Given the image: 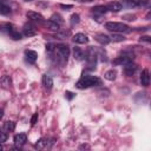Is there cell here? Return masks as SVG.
I'll return each mask as SVG.
<instances>
[{
    "label": "cell",
    "mask_w": 151,
    "mask_h": 151,
    "mask_svg": "<svg viewBox=\"0 0 151 151\" xmlns=\"http://www.w3.org/2000/svg\"><path fill=\"white\" fill-rule=\"evenodd\" d=\"M100 84V79L96 76H83L76 84V86L78 88H88V87H92V86H96V85H99Z\"/></svg>",
    "instance_id": "obj_1"
},
{
    "label": "cell",
    "mask_w": 151,
    "mask_h": 151,
    "mask_svg": "<svg viewBox=\"0 0 151 151\" xmlns=\"http://www.w3.org/2000/svg\"><path fill=\"white\" fill-rule=\"evenodd\" d=\"M105 28L113 33H129L131 31L127 25H125L123 22H116V21L105 22Z\"/></svg>",
    "instance_id": "obj_2"
},
{
    "label": "cell",
    "mask_w": 151,
    "mask_h": 151,
    "mask_svg": "<svg viewBox=\"0 0 151 151\" xmlns=\"http://www.w3.org/2000/svg\"><path fill=\"white\" fill-rule=\"evenodd\" d=\"M53 53H55V57L58 60H60L61 63H65V61H67V58L70 55V48L67 45H63V44L57 45Z\"/></svg>",
    "instance_id": "obj_3"
},
{
    "label": "cell",
    "mask_w": 151,
    "mask_h": 151,
    "mask_svg": "<svg viewBox=\"0 0 151 151\" xmlns=\"http://www.w3.org/2000/svg\"><path fill=\"white\" fill-rule=\"evenodd\" d=\"M26 17H27V19H28L29 21H32V22H38V24H42V22H44V17H42L40 13H38V12L28 11V12L26 13Z\"/></svg>",
    "instance_id": "obj_4"
},
{
    "label": "cell",
    "mask_w": 151,
    "mask_h": 151,
    "mask_svg": "<svg viewBox=\"0 0 151 151\" xmlns=\"http://www.w3.org/2000/svg\"><path fill=\"white\" fill-rule=\"evenodd\" d=\"M133 59V57L131 54H123V55H119L117 57L116 59H113V64L114 65H125L127 63H131Z\"/></svg>",
    "instance_id": "obj_5"
},
{
    "label": "cell",
    "mask_w": 151,
    "mask_h": 151,
    "mask_svg": "<svg viewBox=\"0 0 151 151\" xmlns=\"http://www.w3.org/2000/svg\"><path fill=\"white\" fill-rule=\"evenodd\" d=\"M85 55H86V60L88 61V64H90L91 66L96 65V60H97V53H96V50H94L93 47H90V48L87 50V52L85 53Z\"/></svg>",
    "instance_id": "obj_6"
},
{
    "label": "cell",
    "mask_w": 151,
    "mask_h": 151,
    "mask_svg": "<svg viewBox=\"0 0 151 151\" xmlns=\"http://www.w3.org/2000/svg\"><path fill=\"white\" fill-rule=\"evenodd\" d=\"M22 33H24V35H26V37H32V35H34V34L37 33V29H35V27H34L33 24L28 22V24H25V25H24V27H22Z\"/></svg>",
    "instance_id": "obj_7"
},
{
    "label": "cell",
    "mask_w": 151,
    "mask_h": 151,
    "mask_svg": "<svg viewBox=\"0 0 151 151\" xmlns=\"http://www.w3.org/2000/svg\"><path fill=\"white\" fill-rule=\"evenodd\" d=\"M27 140V137L25 133H18L14 136V144L17 147H21Z\"/></svg>",
    "instance_id": "obj_8"
},
{
    "label": "cell",
    "mask_w": 151,
    "mask_h": 151,
    "mask_svg": "<svg viewBox=\"0 0 151 151\" xmlns=\"http://www.w3.org/2000/svg\"><path fill=\"white\" fill-rule=\"evenodd\" d=\"M136 70H137V65L134 63H132V61L124 65V72H125L126 76H132L136 72Z\"/></svg>",
    "instance_id": "obj_9"
},
{
    "label": "cell",
    "mask_w": 151,
    "mask_h": 151,
    "mask_svg": "<svg viewBox=\"0 0 151 151\" xmlns=\"http://www.w3.org/2000/svg\"><path fill=\"white\" fill-rule=\"evenodd\" d=\"M73 41L76 44H86V42H88V37L84 33H77L73 37Z\"/></svg>",
    "instance_id": "obj_10"
},
{
    "label": "cell",
    "mask_w": 151,
    "mask_h": 151,
    "mask_svg": "<svg viewBox=\"0 0 151 151\" xmlns=\"http://www.w3.org/2000/svg\"><path fill=\"white\" fill-rule=\"evenodd\" d=\"M140 84L143 85V86H149V84H150V74H149V70H143V72H142V74H140Z\"/></svg>",
    "instance_id": "obj_11"
},
{
    "label": "cell",
    "mask_w": 151,
    "mask_h": 151,
    "mask_svg": "<svg viewBox=\"0 0 151 151\" xmlns=\"http://www.w3.org/2000/svg\"><path fill=\"white\" fill-rule=\"evenodd\" d=\"M122 7H123V5H122L120 2H118V1L109 2L107 6H106L107 11H111V12H119V11L122 9Z\"/></svg>",
    "instance_id": "obj_12"
},
{
    "label": "cell",
    "mask_w": 151,
    "mask_h": 151,
    "mask_svg": "<svg viewBox=\"0 0 151 151\" xmlns=\"http://www.w3.org/2000/svg\"><path fill=\"white\" fill-rule=\"evenodd\" d=\"M96 40H97L100 45H107V44L111 41L110 37H107V35L104 34V33H99V34H97V35H96Z\"/></svg>",
    "instance_id": "obj_13"
},
{
    "label": "cell",
    "mask_w": 151,
    "mask_h": 151,
    "mask_svg": "<svg viewBox=\"0 0 151 151\" xmlns=\"http://www.w3.org/2000/svg\"><path fill=\"white\" fill-rule=\"evenodd\" d=\"M25 55H26V60L28 63H34L38 58V54L35 51H32V50H26L25 51Z\"/></svg>",
    "instance_id": "obj_14"
},
{
    "label": "cell",
    "mask_w": 151,
    "mask_h": 151,
    "mask_svg": "<svg viewBox=\"0 0 151 151\" xmlns=\"http://www.w3.org/2000/svg\"><path fill=\"white\" fill-rule=\"evenodd\" d=\"M45 26H46L47 29L53 31V32H58V31H59V27H60L59 24H57L55 21H53V20H51V19L45 22Z\"/></svg>",
    "instance_id": "obj_15"
},
{
    "label": "cell",
    "mask_w": 151,
    "mask_h": 151,
    "mask_svg": "<svg viewBox=\"0 0 151 151\" xmlns=\"http://www.w3.org/2000/svg\"><path fill=\"white\" fill-rule=\"evenodd\" d=\"M42 84H44V86L47 90H51L53 87V79H52V77L50 74H45L42 77Z\"/></svg>",
    "instance_id": "obj_16"
},
{
    "label": "cell",
    "mask_w": 151,
    "mask_h": 151,
    "mask_svg": "<svg viewBox=\"0 0 151 151\" xmlns=\"http://www.w3.org/2000/svg\"><path fill=\"white\" fill-rule=\"evenodd\" d=\"M35 149L38 150H44L46 147H48V139L47 138H40L37 143H35Z\"/></svg>",
    "instance_id": "obj_17"
},
{
    "label": "cell",
    "mask_w": 151,
    "mask_h": 151,
    "mask_svg": "<svg viewBox=\"0 0 151 151\" xmlns=\"http://www.w3.org/2000/svg\"><path fill=\"white\" fill-rule=\"evenodd\" d=\"M11 13V7L5 2V0H0V14L7 15Z\"/></svg>",
    "instance_id": "obj_18"
},
{
    "label": "cell",
    "mask_w": 151,
    "mask_h": 151,
    "mask_svg": "<svg viewBox=\"0 0 151 151\" xmlns=\"http://www.w3.org/2000/svg\"><path fill=\"white\" fill-rule=\"evenodd\" d=\"M11 84H12V79H11V77L9 76H2L1 78H0V85L2 86V87H5V88H8L9 86H11Z\"/></svg>",
    "instance_id": "obj_19"
},
{
    "label": "cell",
    "mask_w": 151,
    "mask_h": 151,
    "mask_svg": "<svg viewBox=\"0 0 151 151\" xmlns=\"http://www.w3.org/2000/svg\"><path fill=\"white\" fill-rule=\"evenodd\" d=\"M12 39H14V40H19V39H21V34L15 29V27L14 26H12L11 27V29L8 31V33H7Z\"/></svg>",
    "instance_id": "obj_20"
},
{
    "label": "cell",
    "mask_w": 151,
    "mask_h": 151,
    "mask_svg": "<svg viewBox=\"0 0 151 151\" xmlns=\"http://www.w3.org/2000/svg\"><path fill=\"white\" fill-rule=\"evenodd\" d=\"M73 55H74V59H77V60H83L84 59V52L79 47L73 48Z\"/></svg>",
    "instance_id": "obj_21"
},
{
    "label": "cell",
    "mask_w": 151,
    "mask_h": 151,
    "mask_svg": "<svg viewBox=\"0 0 151 151\" xmlns=\"http://www.w3.org/2000/svg\"><path fill=\"white\" fill-rule=\"evenodd\" d=\"M14 129H15L14 122L8 120V122H6V123L4 124V130H5L6 132H12V131H14Z\"/></svg>",
    "instance_id": "obj_22"
},
{
    "label": "cell",
    "mask_w": 151,
    "mask_h": 151,
    "mask_svg": "<svg viewBox=\"0 0 151 151\" xmlns=\"http://www.w3.org/2000/svg\"><path fill=\"white\" fill-rule=\"evenodd\" d=\"M92 12L94 14H105L107 12V8L105 6H96L92 8Z\"/></svg>",
    "instance_id": "obj_23"
},
{
    "label": "cell",
    "mask_w": 151,
    "mask_h": 151,
    "mask_svg": "<svg viewBox=\"0 0 151 151\" xmlns=\"http://www.w3.org/2000/svg\"><path fill=\"white\" fill-rule=\"evenodd\" d=\"M116 76H117V72H116L114 70H109V71H106L105 74H104L105 79H107V80H114V79H116Z\"/></svg>",
    "instance_id": "obj_24"
},
{
    "label": "cell",
    "mask_w": 151,
    "mask_h": 151,
    "mask_svg": "<svg viewBox=\"0 0 151 151\" xmlns=\"http://www.w3.org/2000/svg\"><path fill=\"white\" fill-rule=\"evenodd\" d=\"M124 5L127 6V7H139L138 0H126V1L124 2Z\"/></svg>",
    "instance_id": "obj_25"
},
{
    "label": "cell",
    "mask_w": 151,
    "mask_h": 151,
    "mask_svg": "<svg viewBox=\"0 0 151 151\" xmlns=\"http://www.w3.org/2000/svg\"><path fill=\"white\" fill-rule=\"evenodd\" d=\"M110 39H111V40H113V41H116V42H119V41H123L125 38H124V35H122V34L113 33V34H112V37H111Z\"/></svg>",
    "instance_id": "obj_26"
},
{
    "label": "cell",
    "mask_w": 151,
    "mask_h": 151,
    "mask_svg": "<svg viewBox=\"0 0 151 151\" xmlns=\"http://www.w3.org/2000/svg\"><path fill=\"white\" fill-rule=\"evenodd\" d=\"M13 25L12 24H0V31H2V32H6V33H8V31L11 29V27H12Z\"/></svg>",
    "instance_id": "obj_27"
},
{
    "label": "cell",
    "mask_w": 151,
    "mask_h": 151,
    "mask_svg": "<svg viewBox=\"0 0 151 151\" xmlns=\"http://www.w3.org/2000/svg\"><path fill=\"white\" fill-rule=\"evenodd\" d=\"M7 140V132L5 130H0V143H4Z\"/></svg>",
    "instance_id": "obj_28"
},
{
    "label": "cell",
    "mask_w": 151,
    "mask_h": 151,
    "mask_svg": "<svg viewBox=\"0 0 151 151\" xmlns=\"http://www.w3.org/2000/svg\"><path fill=\"white\" fill-rule=\"evenodd\" d=\"M51 20L55 21V22H57V24H59V25L63 22V19H61V17H60L59 14H53V15H52V18H51Z\"/></svg>",
    "instance_id": "obj_29"
},
{
    "label": "cell",
    "mask_w": 151,
    "mask_h": 151,
    "mask_svg": "<svg viewBox=\"0 0 151 151\" xmlns=\"http://www.w3.org/2000/svg\"><path fill=\"white\" fill-rule=\"evenodd\" d=\"M78 22H79V14H77V13L72 14L71 15V24L74 25V24H78Z\"/></svg>",
    "instance_id": "obj_30"
},
{
    "label": "cell",
    "mask_w": 151,
    "mask_h": 151,
    "mask_svg": "<svg viewBox=\"0 0 151 151\" xmlns=\"http://www.w3.org/2000/svg\"><path fill=\"white\" fill-rule=\"evenodd\" d=\"M54 48H55V46H54L53 44H48V45H46V51H47L50 54H52V53L54 52Z\"/></svg>",
    "instance_id": "obj_31"
},
{
    "label": "cell",
    "mask_w": 151,
    "mask_h": 151,
    "mask_svg": "<svg viewBox=\"0 0 151 151\" xmlns=\"http://www.w3.org/2000/svg\"><path fill=\"white\" fill-rule=\"evenodd\" d=\"M149 4H150L149 0H138V5H139V7H140V6H142V7H144V6H149Z\"/></svg>",
    "instance_id": "obj_32"
},
{
    "label": "cell",
    "mask_w": 151,
    "mask_h": 151,
    "mask_svg": "<svg viewBox=\"0 0 151 151\" xmlns=\"http://www.w3.org/2000/svg\"><path fill=\"white\" fill-rule=\"evenodd\" d=\"M37 120H38V113H34L33 117H32V119H31V124L34 125V124L37 123Z\"/></svg>",
    "instance_id": "obj_33"
},
{
    "label": "cell",
    "mask_w": 151,
    "mask_h": 151,
    "mask_svg": "<svg viewBox=\"0 0 151 151\" xmlns=\"http://www.w3.org/2000/svg\"><path fill=\"white\" fill-rule=\"evenodd\" d=\"M65 97H67L68 99H72V98H73V93H72V92H70V91H67V92L65 93Z\"/></svg>",
    "instance_id": "obj_34"
},
{
    "label": "cell",
    "mask_w": 151,
    "mask_h": 151,
    "mask_svg": "<svg viewBox=\"0 0 151 151\" xmlns=\"http://www.w3.org/2000/svg\"><path fill=\"white\" fill-rule=\"evenodd\" d=\"M140 40H143V41H146V42H149L150 41V37H147V35H145V37H142V39Z\"/></svg>",
    "instance_id": "obj_35"
},
{
    "label": "cell",
    "mask_w": 151,
    "mask_h": 151,
    "mask_svg": "<svg viewBox=\"0 0 151 151\" xmlns=\"http://www.w3.org/2000/svg\"><path fill=\"white\" fill-rule=\"evenodd\" d=\"M60 7H63V8H72L71 5H67V6L66 5H60Z\"/></svg>",
    "instance_id": "obj_36"
},
{
    "label": "cell",
    "mask_w": 151,
    "mask_h": 151,
    "mask_svg": "<svg viewBox=\"0 0 151 151\" xmlns=\"http://www.w3.org/2000/svg\"><path fill=\"white\" fill-rule=\"evenodd\" d=\"M2 117H4V110L0 107V120L2 119Z\"/></svg>",
    "instance_id": "obj_37"
},
{
    "label": "cell",
    "mask_w": 151,
    "mask_h": 151,
    "mask_svg": "<svg viewBox=\"0 0 151 151\" xmlns=\"http://www.w3.org/2000/svg\"><path fill=\"white\" fill-rule=\"evenodd\" d=\"M81 1H83V2H91L92 0H81Z\"/></svg>",
    "instance_id": "obj_38"
},
{
    "label": "cell",
    "mask_w": 151,
    "mask_h": 151,
    "mask_svg": "<svg viewBox=\"0 0 151 151\" xmlns=\"http://www.w3.org/2000/svg\"><path fill=\"white\" fill-rule=\"evenodd\" d=\"M1 149H2V146H1V143H0V150H1Z\"/></svg>",
    "instance_id": "obj_39"
},
{
    "label": "cell",
    "mask_w": 151,
    "mask_h": 151,
    "mask_svg": "<svg viewBox=\"0 0 151 151\" xmlns=\"http://www.w3.org/2000/svg\"><path fill=\"white\" fill-rule=\"evenodd\" d=\"M25 1H33V0H25Z\"/></svg>",
    "instance_id": "obj_40"
}]
</instances>
